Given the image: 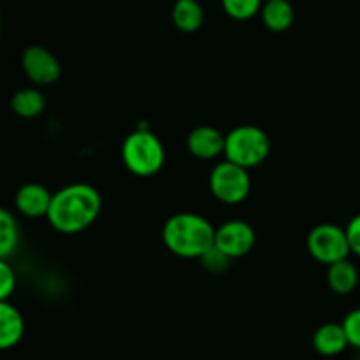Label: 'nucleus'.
<instances>
[{"instance_id": "nucleus-13", "label": "nucleus", "mask_w": 360, "mask_h": 360, "mask_svg": "<svg viewBox=\"0 0 360 360\" xmlns=\"http://www.w3.org/2000/svg\"><path fill=\"white\" fill-rule=\"evenodd\" d=\"M359 269L348 258L328 265L327 285L335 295H349L359 286Z\"/></svg>"}, {"instance_id": "nucleus-7", "label": "nucleus", "mask_w": 360, "mask_h": 360, "mask_svg": "<svg viewBox=\"0 0 360 360\" xmlns=\"http://www.w3.org/2000/svg\"><path fill=\"white\" fill-rule=\"evenodd\" d=\"M256 244L255 228L242 219H231L216 228L214 248L230 259L249 255Z\"/></svg>"}, {"instance_id": "nucleus-18", "label": "nucleus", "mask_w": 360, "mask_h": 360, "mask_svg": "<svg viewBox=\"0 0 360 360\" xmlns=\"http://www.w3.org/2000/svg\"><path fill=\"white\" fill-rule=\"evenodd\" d=\"M221 4L230 18L237 20V22H245V20H251L259 15L263 0H221Z\"/></svg>"}, {"instance_id": "nucleus-3", "label": "nucleus", "mask_w": 360, "mask_h": 360, "mask_svg": "<svg viewBox=\"0 0 360 360\" xmlns=\"http://www.w3.org/2000/svg\"><path fill=\"white\" fill-rule=\"evenodd\" d=\"M124 166L136 176H152L165 166L166 150L161 138L147 126H140L122 143Z\"/></svg>"}, {"instance_id": "nucleus-11", "label": "nucleus", "mask_w": 360, "mask_h": 360, "mask_svg": "<svg viewBox=\"0 0 360 360\" xmlns=\"http://www.w3.org/2000/svg\"><path fill=\"white\" fill-rule=\"evenodd\" d=\"M25 335L23 314L9 300H0V352L11 349Z\"/></svg>"}, {"instance_id": "nucleus-9", "label": "nucleus", "mask_w": 360, "mask_h": 360, "mask_svg": "<svg viewBox=\"0 0 360 360\" xmlns=\"http://www.w3.org/2000/svg\"><path fill=\"white\" fill-rule=\"evenodd\" d=\"M51 198H53V193L46 186L29 182L16 191L15 207L22 216L30 217V219H39V217L48 216Z\"/></svg>"}, {"instance_id": "nucleus-12", "label": "nucleus", "mask_w": 360, "mask_h": 360, "mask_svg": "<svg viewBox=\"0 0 360 360\" xmlns=\"http://www.w3.org/2000/svg\"><path fill=\"white\" fill-rule=\"evenodd\" d=\"M348 346V339L341 323H334V321L323 323L313 334V348L323 356L341 355Z\"/></svg>"}, {"instance_id": "nucleus-6", "label": "nucleus", "mask_w": 360, "mask_h": 360, "mask_svg": "<svg viewBox=\"0 0 360 360\" xmlns=\"http://www.w3.org/2000/svg\"><path fill=\"white\" fill-rule=\"evenodd\" d=\"M307 251L321 265H332L348 258L349 248L345 228L334 223H320L307 235Z\"/></svg>"}, {"instance_id": "nucleus-15", "label": "nucleus", "mask_w": 360, "mask_h": 360, "mask_svg": "<svg viewBox=\"0 0 360 360\" xmlns=\"http://www.w3.org/2000/svg\"><path fill=\"white\" fill-rule=\"evenodd\" d=\"M172 20L173 25L180 32L193 34L203 25L205 13L198 0H175L172 9Z\"/></svg>"}, {"instance_id": "nucleus-21", "label": "nucleus", "mask_w": 360, "mask_h": 360, "mask_svg": "<svg viewBox=\"0 0 360 360\" xmlns=\"http://www.w3.org/2000/svg\"><path fill=\"white\" fill-rule=\"evenodd\" d=\"M200 259H202L205 269H209L210 272H223V270L228 269V265H230L231 262L228 256H224L223 252L217 251L216 248L209 249V251H207Z\"/></svg>"}, {"instance_id": "nucleus-19", "label": "nucleus", "mask_w": 360, "mask_h": 360, "mask_svg": "<svg viewBox=\"0 0 360 360\" xmlns=\"http://www.w3.org/2000/svg\"><path fill=\"white\" fill-rule=\"evenodd\" d=\"M16 290L15 269L9 259H0V300H9Z\"/></svg>"}, {"instance_id": "nucleus-2", "label": "nucleus", "mask_w": 360, "mask_h": 360, "mask_svg": "<svg viewBox=\"0 0 360 360\" xmlns=\"http://www.w3.org/2000/svg\"><path fill=\"white\" fill-rule=\"evenodd\" d=\"M216 228L209 219L195 212H179L162 226V242L166 249L179 258H202L214 248Z\"/></svg>"}, {"instance_id": "nucleus-17", "label": "nucleus", "mask_w": 360, "mask_h": 360, "mask_svg": "<svg viewBox=\"0 0 360 360\" xmlns=\"http://www.w3.org/2000/svg\"><path fill=\"white\" fill-rule=\"evenodd\" d=\"M20 245V224L11 210L0 207V259H9Z\"/></svg>"}, {"instance_id": "nucleus-20", "label": "nucleus", "mask_w": 360, "mask_h": 360, "mask_svg": "<svg viewBox=\"0 0 360 360\" xmlns=\"http://www.w3.org/2000/svg\"><path fill=\"white\" fill-rule=\"evenodd\" d=\"M342 328H345L346 339H348V345L353 348L360 349V307L349 311L345 316V320L341 321Z\"/></svg>"}, {"instance_id": "nucleus-4", "label": "nucleus", "mask_w": 360, "mask_h": 360, "mask_svg": "<svg viewBox=\"0 0 360 360\" xmlns=\"http://www.w3.org/2000/svg\"><path fill=\"white\" fill-rule=\"evenodd\" d=\"M224 159L251 169L265 162L270 154V138L262 127L242 124L224 134Z\"/></svg>"}, {"instance_id": "nucleus-1", "label": "nucleus", "mask_w": 360, "mask_h": 360, "mask_svg": "<svg viewBox=\"0 0 360 360\" xmlns=\"http://www.w3.org/2000/svg\"><path fill=\"white\" fill-rule=\"evenodd\" d=\"M101 210V193L94 186L75 182L53 193L46 219L58 233L75 235L92 226Z\"/></svg>"}, {"instance_id": "nucleus-10", "label": "nucleus", "mask_w": 360, "mask_h": 360, "mask_svg": "<svg viewBox=\"0 0 360 360\" xmlns=\"http://www.w3.org/2000/svg\"><path fill=\"white\" fill-rule=\"evenodd\" d=\"M188 150L202 161H212L223 155L224 134L214 126H198L189 133Z\"/></svg>"}, {"instance_id": "nucleus-22", "label": "nucleus", "mask_w": 360, "mask_h": 360, "mask_svg": "<svg viewBox=\"0 0 360 360\" xmlns=\"http://www.w3.org/2000/svg\"><path fill=\"white\" fill-rule=\"evenodd\" d=\"M346 240H348L349 255H355L360 258V214L353 216L352 219L348 221L345 228Z\"/></svg>"}, {"instance_id": "nucleus-8", "label": "nucleus", "mask_w": 360, "mask_h": 360, "mask_svg": "<svg viewBox=\"0 0 360 360\" xmlns=\"http://www.w3.org/2000/svg\"><path fill=\"white\" fill-rule=\"evenodd\" d=\"M22 68L27 78L37 86L51 85L62 76V64L48 48L34 44L22 55Z\"/></svg>"}, {"instance_id": "nucleus-14", "label": "nucleus", "mask_w": 360, "mask_h": 360, "mask_svg": "<svg viewBox=\"0 0 360 360\" xmlns=\"http://www.w3.org/2000/svg\"><path fill=\"white\" fill-rule=\"evenodd\" d=\"M259 16L270 32H285L293 25L295 11L290 0H263Z\"/></svg>"}, {"instance_id": "nucleus-16", "label": "nucleus", "mask_w": 360, "mask_h": 360, "mask_svg": "<svg viewBox=\"0 0 360 360\" xmlns=\"http://www.w3.org/2000/svg\"><path fill=\"white\" fill-rule=\"evenodd\" d=\"M11 108L22 119H36L46 108V99L36 86H25L15 92L11 98Z\"/></svg>"}, {"instance_id": "nucleus-5", "label": "nucleus", "mask_w": 360, "mask_h": 360, "mask_svg": "<svg viewBox=\"0 0 360 360\" xmlns=\"http://www.w3.org/2000/svg\"><path fill=\"white\" fill-rule=\"evenodd\" d=\"M209 188L214 198L224 205H238L251 193L249 169L230 161L217 162L209 175Z\"/></svg>"}]
</instances>
